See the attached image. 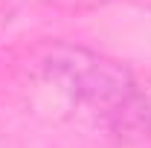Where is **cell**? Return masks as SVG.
Masks as SVG:
<instances>
[{"label":"cell","mask_w":151,"mask_h":148,"mask_svg":"<svg viewBox=\"0 0 151 148\" xmlns=\"http://www.w3.org/2000/svg\"><path fill=\"white\" fill-rule=\"evenodd\" d=\"M52 75L64 84L73 99L90 105L96 111L128 108L134 96V81L119 64L99 58L84 50H67L52 58Z\"/></svg>","instance_id":"1"}]
</instances>
